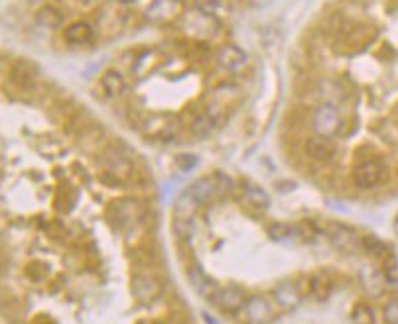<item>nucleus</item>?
Masks as SVG:
<instances>
[{"label": "nucleus", "mask_w": 398, "mask_h": 324, "mask_svg": "<svg viewBox=\"0 0 398 324\" xmlns=\"http://www.w3.org/2000/svg\"><path fill=\"white\" fill-rule=\"evenodd\" d=\"M231 187V181L221 175V173H215V175H207V177H201L196 183H191L188 187V194L198 203H207L211 199L219 196V194L227 193Z\"/></svg>", "instance_id": "obj_1"}, {"label": "nucleus", "mask_w": 398, "mask_h": 324, "mask_svg": "<svg viewBox=\"0 0 398 324\" xmlns=\"http://www.w3.org/2000/svg\"><path fill=\"white\" fill-rule=\"evenodd\" d=\"M142 132L146 138L158 141H170L176 138L177 120L170 114H154L144 120Z\"/></svg>", "instance_id": "obj_2"}, {"label": "nucleus", "mask_w": 398, "mask_h": 324, "mask_svg": "<svg viewBox=\"0 0 398 324\" xmlns=\"http://www.w3.org/2000/svg\"><path fill=\"white\" fill-rule=\"evenodd\" d=\"M182 28L186 30V33L193 36V38H198V40H207V38L213 36L215 30H219V22L215 20L213 14L196 10L184 18Z\"/></svg>", "instance_id": "obj_3"}, {"label": "nucleus", "mask_w": 398, "mask_h": 324, "mask_svg": "<svg viewBox=\"0 0 398 324\" xmlns=\"http://www.w3.org/2000/svg\"><path fill=\"white\" fill-rule=\"evenodd\" d=\"M311 126H314V132L318 136L332 138L341 126V114L333 105H320L311 116Z\"/></svg>", "instance_id": "obj_4"}, {"label": "nucleus", "mask_w": 398, "mask_h": 324, "mask_svg": "<svg viewBox=\"0 0 398 324\" xmlns=\"http://www.w3.org/2000/svg\"><path fill=\"white\" fill-rule=\"evenodd\" d=\"M385 167L376 160H363L353 167V183L359 189H373L383 181Z\"/></svg>", "instance_id": "obj_5"}, {"label": "nucleus", "mask_w": 398, "mask_h": 324, "mask_svg": "<svg viewBox=\"0 0 398 324\" xmlns=\"http://www.w3.org/2000/svg\"><path fill=\"white\" fill-rule=\"evenodd\" d=\"M241 316L249 324H266L272 321L274 311H272V304L265 297H251L246 299L241 309Z\"/></svg>", "instance_id": "obj_6"}, {"label": "nucleus", "mask_w": 398, "mask_h": 324, "mask_svg": "<svg viewBox=\"0 0 398 324\" xmlns=\"http://www.w3.org/2000/svg\"><path fill=\"white\" fill-rule=\"evenodd\" d=\"M325 234L332 240L333 246L345 252V254H355L357 249L363 248V240H359V236L351 228L343 226V224H330Z\"/></svg>", "instance_id": "obj_7"}, {"label": "nucleus", "mask_w": 398, "mask_h": 324, "mask_svg": "<svg viewBox=\"0 0 398 324\" xmlns=\"http://www.w3.org/2000/svg\"><path fill=\"white\" fill-rule=\"evenodd\" d=\"M182 14V0H152L148 8L144 10L146 20L166 24V22L177 20Z\"/></svg>", "instance_id": "obj_8"}, {"label": "nucleus", "mask_w": 398, "mask_h": 324, "mask_svg": "<svg viewBox=\"0 0 398 324\" xmlns=\"http://www.w3.org/2000/svg\"><path fill=\"white\" fill-rule=\"evenodd\" d=\"M246 61H249V57H246V54H244L239 45L227 43V45L219 47V52H217V63H219V67H221L223 71H227V73H239V71H243L244 67H246Z\"/></svg>", "instance_id": "obj_9"}, {"label": "nucleus", "mask_w": 398, "mask_h": 324, "mask_svg": "<svg viewBox=\"0 0 398 324\" xmlns=\"http://www.w3.org/2000/svg\"><path fill=\"white\" fill-rule=\"evenodd\" d=\"M103 167H105V173L115 177L117 181L126 179L133 173V163L128 162L126 155H122L121 151L117 150H105V153H103Z\"/></svg>", "instance_id": "obj_10"}, {"label": "nucleus", "mask_w": 398, "mask_h": 324, "mask_svg": "<svg viewBox=\"0 0 398 324\" xmlns=\"http://www.w3.org/2000/svg\"><path fill=\"white\" fill-rule=\"evenodd\" d=\"M211 301L215 302L217 307H221L223 311H227V313H239L243 309L246 299H244V293L239 287L229 285V287H217V291H215Z\"/></svg>", "instance_id": "obj_11"}, {"label": "nucleus", "mask_w": 398, "mask_h": 324, "mask_svg": "<svg viewBox=\"0 0 398 324\" xmlns=\"http://www.w3.org/2000/svg\"><path fill=\"white\" fill-rule=\"evenodd\" d=\"M306 153L310 157L311 162L316 163H330L335 157V146L330 138L325 136H314L310 140L306 141Z\"/></svg>", "instance_id": "obj_12"}, {"label": "nucleus", "mask_w": 398, "mask_h": 324, "mask_svg": "<svg viewBox=\"0 0 398 324\" xmlns=\"http://www.w3.org/2000/svg\"><path fill=\"white\" fill-rule=\"evenodd\" d=\"M239 100V88L233 85H221L215 88V93H213V102H211V107H213V112H209L211 116L215 118L217 114H221V112H227L229 108L235 107V102Z\"/></svg>", "instance_id": "obj_13"}, {"label": "nucleus", "mask_w": 398, "mask_h": 324, "mask_svg": "<svg viewBox=\"0 0 398 324\" xmlns=\"http://www.w3.org/2000/svg\"><path fill=\"white\" fill-rule=\"evenodd\" d=\"M95 38V30L93 26L85 20H78L73 24H69L64 30V40L69 45H89Z\"/></svg>", "instance_id": "obj_14"}, {"label": "nucleus", "mask_w": 398, "mask_h": 324, "mask_svg": "<svg viewBox=\"0 0 398 324\" xmlns=\"http://www.w3.org/2000/svg\"><path fill=\"white\" fill-rule=\"evenodd\" d=\"M160 63H162V54L158 49H144V52L136 55L131 71H133V75L136 79H142V77L150 75Z\"/></svg>", "instance_id": "obj_15"}, {"label": "nucleus", "mask_w": 398, "mask_h": 324, "mask_svg": "<svg viewBox=\"0 0 398 324\" xmlns=\"http://www.w3.org/2000/svg\"><path fill=\"white\" fill-rule=\"evenodd\" d=\"M101 91L105 93L107 98H119L124 95L126 91V79L122 77L121 71L117 69H107L103 75H101Z\"/></svg>", "instance_id": "obj_16"}, {"label": "nucleus", "mask_w": 398, "mask_h": 324, "mask_svg": "<svg viewBox=\"0 0 398 324\" xmlns=\"http://www.w3.org/2000/svg\"><path fill=\"white\" fill-rule=\"evenodd\" d=\"M133 291L136 295V299L142 302H152L160 295V285L158 281L148 275V273H140L136 275L133 281Z\"/></svg>", "instance_id": "obj_17"}, {"label": "nucleus", "mask_w": 398, "mask_h": 324, "mask_svg": "<svg viewBox=\"0 0 398 324\" xmlns=\"http://www.w3.org/2000/svg\"><path fill=\"white\" fill-rule=\"evenodd\" d=\"M274 299L282 307V309H296L302 302V293L298 291V287L294 283H282L274 289Z\"/></svg>", "instance_id": "obj_18"}, {"label": "nucleus", "mask_w": 398, "mask_h": 324, "mask_svg": "<svg viewBox=\"0 0 398 324\" xmlns=\"http://www.w3.org/2000/svg\"><path fill=\"white\" fill-rule=\"evenodd\" d=\"M189 281H191V285H193V289L199 293V295H203L207 301L213 299V295L217 291V287H215V283L201 271V268L198 265H193V268H189Z\"/></svg>", "instance_id": "obj_19"}, {"label": "nucleus", "mask_w": 398, "mask_h": 324, "mask_svg": "<svg viewBox=\"0 0 398 324\" xmlns=\"http://www.w3.org/2000/svg\"><path fill=\"white\" fill-rule=\"evenodd\" d=\"M361 283H363L365 291L369 293L371 297H381V295L385 293V287H387L383 273L373 270V268H363V270H361Z\"/></svg>", "instance_id": "obj_20"}, {"label": "nucleus", "mask_w": 398, "mask_h": 324, "mask_svg": "<svg viewBox=\"0 0 398 324\" xmlns=\"http://www.w3.org/2000/svg\"><path fill=\"white\" fill-rule=\"evenodd\" d=\"M244 201L255 208H268L270 205V196L266 193L263 187H256V185H246L243 191Z\"/></svg>", "instance_id": "obj_21"}, {"label": "nucleus", "mask_w": 398, "mask_h": 324, "mask_svg": "<svg viewBox=\"0 0 398 324\" xmlns=\"http://www.w3.org/2000/svg\"><path fill=\"white\" fill-rule=\"evenodd\" d=\"M351 318L355 324H376L375 309L369 302H357L351 309Z\"/></svg>", "instance_id": "obj_22"}, {"label": "nucleus", "mask_w": 398, "mask_h": 324, "mask_svg": "<svg viewBox=\"0 0 398 324\" xmlns=\"http://www.w3.org/2000/svg\"><path fill=\"white\" fill-rule=\"evenodd\" d=\"M268 236L272 238L274 242H290L298 236V228L286 224V222H277L268 228Z\"/></svg>", "instance_id": "obj_23"}, {"label": "nucleus", "mask_w": 398, "mask_h": 324, "mask_svg": "<svg viewBox=\"0 0 398 324\" xmlns=\"http://www.w3.org/2000/svg\"><path fill=\"white\" fill-rule=\"evenodd\" d=\"M383 277H385V283L387 287H398V259L395 254H387L385 256V263H383Z\"/></svg>", "instance_id": "obj_24"}, {"label": "nucleus", "mask_w": 398, "mask_h": 324, "mask_svg": "<svg viewBox=\"0 0 398 324\" xmlns=\"http://www.w3.org/2000/svg\"><path fill=\"white\" fill-rule=\"evenodd\" d=\"M332 281L325 279L323 275H318V277H314L310 283V293L318 299V301H325L330 295H332Z\"/></svg>", "instance_id": "obj_25"}, {"label": "nucleus", "mask_w": 398, "mask_h": 324, "mask_svg": "<svg viewBox=\"0 0 398 324\" xmlns=\"http://www.w3.org/2000/svg\"><path fill=\"white\" fill-rule=\"evenodd\" d=\"M213 124H215V118L211 116L209 112L199 114L198 118L193 120V124H191V134L198 136V138H205V136H209L211 134Z\"/></svg>", "instance_id": "obj_26"}, {"label": "nucleus", "mask_w": 398, "mask_h": 324, "mask_svg": "<svg viewBox=\"0 0 398 324\" xmlns=\"http://www.w3.org/2000/svg\"><path fill=\"white\" fill-rule=\"evenodd\" d=\"M61 20H64V18H61L59 10L52 8V6H44L42 10L38 12V22L47 26V28H57V26L61 24Z\"/></svg>", "instance_id": "obj_27"}, {"label": "nucleus", "mask_w": 398, "mask_h": 324, "mask_svg": "<svg viewBox=\"0 0 398 324\" xmlns=\"http://www.w3.org/2000/svg\"><path fill=\"white\" fill-rule=\"evenodd\" d=\"M363 248H365L369 254H373V256H381V258L387 256V246H385L378 238L373 236V234L365 236V240H363Z\"/></svg>", "instance_id": "obj_28"}, {"label": "nucleus", "mask_w": 398, "mask_h": 324, "mask_svg": "<svg viewBox=\"0 0 398 324\" xmlns=\"http://www.w3.org/2000/svg\"><path fill=\"white\" fill-rule=\"evenodd\" d=\"M383 314H385V323L387 324H398V297H390L385 302Z\"/></svg>", "instance_id": "obj_29"}, {"label": "nucleus", "mask_w": 398, "mask_h": 324, "mask_svg": "<svg viewBox=\"0 0 398 324\" xmlns=\"http://www.w3.org/2000/svg\"><path fill=\"white\" fill-rule=\"evenodd\" d=\"M219 6H221V0H196V8L207 14H215Z\"/></svg>", "instance_id": "obj_30"}, {"label": "nucleus", "mask_w": 398, "mask_h": 324, "mask_svg": "<svg viewBox=\"0 0 398 324\" xmlns=\"http://www.w3.org/2000/svg\"><path fill=\"white\" fill-rule=\"evenodd\" d=\"M99 0H78V4H81L83 8H91V6H95Z\"/></svg>", "instance_id": "obj_31"}, {"label": "nucleus", "mask_w": 398, "mask_h": 324, "mask_svg": "<svg viewBox=\"0 0 398 324\" xmlns=\"http://www.w3.org/2000/svg\"><path fill=\"white\" fill-rule=\"evenodd\" d=\"M117 2H121V4H131V2H136V0H117Z\"/></svg>", "instance_id": "obj_32"}, {"label": "nucleus", "mask_w": 398, "mask_h": 324, "mask_svg": "<svg viewBox=\"0 0 398 324\" xmlns=\"http://www.w3.org/2000/svg\"><path fill=\"white\" fill-rule=\"evenodd\" d=\"M30 4H40V2H44V0H28Z\"/></svg>", "instance_id": "obj_33"}]
</instances>
